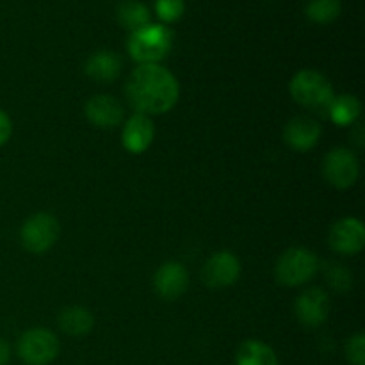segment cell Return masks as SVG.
Listing matches in <instances>:
<instances>
[{
    "instance_id": "20",
    "label": "cell",
    "mask_w": 365,
    "mask_h": 365,
    "mask_svg": "<svg viewBox=\"0 0 365 365\" xmlns=\"http://www.w3.org/2000/svg\"><path fill=\"white\" fill-rule=\"evenodd\" d=\"M307 14L316 24H330L341 14V0H310Z\"/></svg>"
},
{
    "instance_id": "25",
    "label": "cell",
    "mask_w": 365,
    "mask_h": 365,
    "mask_svg": "<svg viewBox=\"0 0 365 365\" xmlns=\"http://www.w3.org/2000/svg\"><path fill=\"white\" fill-rule=\"evenodd\" d=\"M11 359V348L4 339H0V365H7Z\"/></svg>"
},
{
    "instance_id": "4",
    "label": "cell",
    "mask_w": 365,
    "mask_h": 365,
    "mask_svg": "<svg viewBox=\"0 0 365 365\" xmlns=\"http://www.w3.org/2000/svg\"><path fill=\"white\" fill-rule=\"evenodd\" d=\"M319 269V260L314 252L307 248H291L278 259L277 280L285 287H296L312 280Z\"/></svg>"
},
{
    "instance_id": "14",
    "label": "cell",
    "mask_w": 365,
    "mask_h": 365,
    "mask_svg": "<svg viewBox=\"0 0 365 365\" xmlns=\"http://www.w3.org/2000/svg\"><path fill=\"white\" fill-rule=\"evenodd\" d=\"M155 128H153L152 120L145 114H134L130 120L125 123L123 128V145L128 152L143 153L153 141Z\"/></svg>"
},
{
    "instance_id": "2",
    "label": "cell",
    "mask_w": 365,
    "mask_h": 365,
    "mask_svg": "<svg viewBox=\"0 0 365 365\" xmlns=\"http://www.w3.org/2000/svg\"><path fill=\"white\" fill-rule=\"evenodd\" d=\"M291 95L299 106L307 107L312 113L328 116L330 107L334 103L335 93L330 81L319 71L302 70L292 77L291 81Z\"/></svg>"
},
{
    "instance_id": "19",
    "label": "cell",
    "mask_w": 365,
    "mask_h": 365,
    "mask_svg": "<svg viewBox=\"0 0 365 365\" xmlns=\"http://www.w3.org/2000/svg\"><path fill=\"white\" fill-rule=\"evenodd\" d=\"M118 20L123 27L134 32L150 24V11L145 4L128 0V2L121 4L120 9H118Z\"/></svg>"
},
{
    "instance_id": "6",
    "label": "cell",
    "mask_w": 365,
    "mask_h": 365,
    "mask_svg": "<svg viewBox=\"0 0 365 365\" xmlns=\"http://www.w3.org/2000/svg\"><path fill=\"white\" fill-rule=\"evenodd\" d=\"M57 237H59V221L48 212H38L29 217L20 232L24 248L36 255L48 252L56 245Z\"/></svg>"
},
{
    "instance_id": "15",
    "label": "cell",
    "mask_w": 365,
    "mask_h": 365,
    "mask_svg": "<svg viewBox=\"0 0 365 365\" xmlns=\"http://www.w3.org/2000/svg\"><path fill=\"white\" fill-rule=\"evenodd\" d=\"M120 71V56L109 52V50H100V52L89 56V59L86 61V73L96 82H113L114 78H118Z\"/></svg>"
},
{
    "instance_id": "10",
    "label": "cell",
    "mask_w": 365,
    "mask_h": 365,
    "mask_svg": "<svg viewBox=\"0 0 365 365\" xmlns=\"http://www.w3.org/2000/svg\"><path fill=\"white\" fill-rule=\"evenodd\" d=\"M296 317L307 328H317L328 319L330 299L323 289H309L296 299Z\"/></svg>"
},
{
    "instance_id": "9",
    "label": "cell",
    "mask_w": 365,
    "mask_h": 365,
    "mask_svg": "<svg viewBox=\"0 0 365 365\" xmlns=\"http://www.w3.org/2000/svg\"><path fill=\"white\" fill-rule=\"evenodd\" d=\"M328 241L334 252L341 255H356L365 245V228L362 221L355 217H344L331 227Z\"/></svg>"
},
{
    "instance_id": "18",
    "label": "cell",
    "mask_w": 365,
    "mask_h": 365,
    "mask_svg": "<svg viewBox=\"0 0 365 365\" xmlns=\"http://www.w3.org/2000/svg\"><path fill=\"white\" fill-rule=\"evenodd\" d=\"M360 110H362V106H360V102L355 96L341 95L334 98V103H331L328 116L335 123L341 125V127H348V125H353L359 120Z\"/></svg>"
},
{
    "instance_id": "8",
    "label": "cell",
    "mask_w": 365,
    "mask_h": 365,
    "mask_svg": "<svg viewBox=\"0 0 365 365\" xmlns=\"http://www.w3.org/2000/svg\"><path fill=\"white\" fill-rule=\"evenodd\" d=\"M239 274H241V262L230 252L214 253L202 269L203 282L212 289L230 287L237 282Z\"/></svg>"
},
{
    "instance_id": "3",
    "label": "cell",
    "mask_w": 365,
    "mask_h": 365,
    "mask_svg": "<svg viewBox=\"0 0 365 365\" xmlns=\"http://www.w3.org/2000/svg\"><path fill=\"white\" fill-rule=\"evenodd\" d=\"M171 31L164 25L148 24L138 29L128 38V52L141 64H157L171 48Z\"/></svg>"
},
{
    "instance_id": "1",
    "label": "cell",
    "mask_w": 365,
    "mask_h": 365,
    "mask_svg": "<svg viewBox=\"0 0 365 365\" xmlns=\"http://www.w3.org/2000/svg\"><path fill=\"white\" fill-rule=\"evenodd\" d=\"M178 82L159 64H141L125 84V96L138 114H163L173 109L178 100Z\"/></svg>"
},
{
    "instance_id": "7",
    "label": "cell",
    "mask_w": 365,
    "mask_h": 365,
    "mask_svg": "<svg viewBox=\"0 0 365 365\" xmlns=\"http://www.w3.org/2000/svg\"><path fill=\"white\" fill-rule=\"evenodd\" d=\"M360 173L359 159L351 150L335 148L324 157L323 175L328 184L337 189H348L355 185Z\"/></svg>"
},
{
    "instance_id": "13",
    "label": "cell",
    "mask_w": 365,
    "mask_h": 365,
    "mask_svg": "<svg viewBox=\"0 0 365 365\" xmlns=\"http://www.w3.org/2000/svg\"><path fill=\"white\" fill-rule=\"evenodd\" d=\"M321 138V125L309 116H296L285 125L284 139L292 150L307 152L314 148Z\"/></svg>"
},
{
    "instance_id": "23",
    "label": "cell",
    "mask_w": 365,
    "mask_h": 365,
    "mask_svg": "<svg viewBox=\"0 0 365 365\" xmlns=\"http://www.w3.org/2000/svg\"><path fill=\"white\" fill-rule=\"evenodd\" d=\"M346 356L351 365H365V335L356 334L346 344Z\"/></svg>"
},
{
    "instance_id": "22",
    "label": "cell",
    "mask_w": 365,
    "mask_h": 365,
    "mask_svg": "<svg viewBox=\"0 0 365 365\" xmlns=\"http://www.w3.org/2000/svg\"><path fill=\"white\" fill-rule=\"evenodd\" d=\"M184 0H157L155 11L160 20L175 21L184 14Z\"/></svg>"
},
{
    "instance_id": "11",
    "label": "cell",
    "mask_w": 365,
    "mask_h": 365,
    "mask_svg": "<svg viewBox=\"0 0 365 365\" xmlns=\"http://www.w3.org/2000/svg\"><path fill=\"white\" fill-rule=\"evenodd\" d=\"M153 287H155L157 294L164 299L180 298L189 287L187 271L178 262L163 264L153 278Z\"/></svg>"
},
{
    "instance_id": "17",
    "label": "cell",
    "mask_w": 365,
    "mask_h": 365,
    "mask_svg": "<svg viewBox=\"0 0 365 365\" xmlns=\"http://www.w3.org/2000/svg\"><path fill=\"white\" fill-rule=\"evenodd\" d=\"M235 365H278L273 349L260 341H246L237 349Z\"/></svg>"
},
{
    "instance_id": "16",
    "label": "cell",
    "mask_w": 365,
    "mask_h": 365,
    "mask_svg": "<svg viewBox=\"0 0 365 365\" xmlns=\"http://www.w3.org/2000/svg\"><path fill=\"white\" fill-rule=\"evenodd\" d=\"M57 323H59V328L64 334L81 337V335L89 334L93 330L95 317H93V314L86 307L73 305L61 310L59 317H57Z\"/></svg>"
},
{
    "instance_id": "24",
    "label": "cell",
    "mask_w": 365,
    "mask_h": 365,
    "mask_svg": "<svg viewBox=\"0 0 365 365\" xmlns=\"http://www.w3.org/2000/svg\"><path fill=\"white\" fill-rule=\"evenodd\" d=\"M11 132H13V123H11L9 116L0 109V146H4L9 141Z\"/></svg>"
},
{
    "instance_id": "12",
    "label": "cell",
    "mask_w": 365,
    "mask_h": 365,
    "mask_svg": "<svg viewBox=\"0 0 365 365\" xmlns=\"http://www.w3.org/2000/svg\"><path fill=\"white\" fill-rule=\"evenodd\" d=\"M123 106L114 96L96 95L86 103V116L89 123L98 128H113L123 121Z\"/></svg>"
},
{
    "instance_id": "21",
    "label": "cell",
    "mask_w": 365,
    "mask_h": 365,
    "mask_svg": "<svg viewBox=\"0 0 365 365\" xmlns=\"http://www.w3.org/2000/svg\"><path fill=\"white\" fill-rule=\"evenodd\" d=\"M328 284L335 289V291H348L353 285V277L349 274L348 267L341 266V264H331L327 271Z\"/></svg>"
},
{
    "instance_id": "5",
    "label": "cell",
    "mask_w": 365,
    "mask_h": 365,
    "mask_svg": "<svg viewBox=\"0 0 365 365\" xmlns=\"http://www.w3.org/2000/svg\"><path fill=\"white\" fill-rule=\"evenodd\" d=\"M16 349L27 365H48L59 353V341L46 328H32L18 339Z\"/></svg>"
}]
</instances>
